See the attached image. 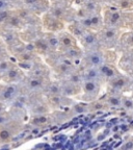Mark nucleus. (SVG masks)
<instances>
[{"label": "nucleus", "instance_id": "nucleus-1", "mask_svg": "<svg viewBox=\"0 0 133 150\" xmlns=\"http://www.w3.org/2000/svg\"><path fill=\"white\" fill-rule=\"evenodd\" d=\"M43 23L47 30L49 33H61L63 29V22L61 19L54 18L50 14L47 13L43 19Z\"/></svg>", "mask_w": 133, "mask_h": 150}, {"label": "nucleus", "instance_id": "nucleus-2", "mask_svg": "<svg viewBox=\"0 0 133 150\" xmlns=\"http://www.w3.org/2000/svg\"><path fill=\"white\" fill-rule=\"evenodd\" d=\"M81 88L89 98H95L100 92V80L83 79L81 82Z\"/></svg>", "mask_w": 133, "mask_h": 150}, {"label": "nucleus", "instance_id": "nucleus-3", "mask_svg": "<svg viewBox=\"0 0 133 150\" xmlns=\"http://www.w3.org/2000/svg\"><path fill=\"white\" fill-rule=\"evenodd\" d=\"M84 63L87 65L85 68H89V67H96V68H98L99 66H101L104 63V56L99 51H91L85 56Z\"/></svg>", "mask_w": 133, "mask_h": 150}, {"label": "nucleus", "instance_id": "nucleus-4", "mask_svg": "<svg viewBox=\"0 0 133 150\" xmlns=\"http://www.w3.org/2000/svg\"><path fill=\"white\" fill-rule=\"evenodd\" d=\"M58 35L59 40V48H63V50L71 48V47L77 46V42L76 39L73 35L70 33H65V31H61Z\"/></svg>", "mask_w": 133, "mask_h": 150}, {"label": "nucleus", "instance_id": "nucleus-5", "mask_svg": "<svg viewBox=\"0 0 133 150\" xmlns=\"http://www.w3.org/2000/svg\"><path fill=\"white\" fill-rule=\"evenodd\" d=\"M18 87L15 83H9L0 91V99L2 101H12L18 95Z\"/></svg>", "mask_w": 133, "mask_h": 150}, {"label": "nucleus", "instance_id": "nucleus-6", "mask_svg": "<svg viewBox=\"0 0 133 150\" xmlns=\"http://www.w3.org/2000/svg\"><path fill=\"white\" fill-rule=\"evenodd\" d=\"M81 43L85 48L87 49H91L94 47H96V45L98 44L99 40L97 35L94 33H89V31H85L83 35L80 37Z\"/></svg>", "mask_w": 133, "mask_h": 150}, {"label": "nucleus", "instance_id": "nucleus-7", "mask_svg": "<svg viewBox=\"0 0 133 150\" xmlns=\"http://www.w3.org/2000/svg\"><path fill=\"white\" fill-rule=\"evenodd\" d=\"M118 35H119V31H118L117 27H107L102 30L101 41L105 43L115 42L118 39Z\"/></svg>", "mask_w": 133, "mask_h": 150}, {"label": "nucleus", "instance_id": "nucleus-8", "mask_svg": "<svg viewBox=\"0 0 133 150\" xmlns=\"http://www.w3.org/2000/svg\"><path fill=\"white\" fill-rule=\"evenodd\" d=\"M21 72H20V68L17 67H12L7 72H5L2 75V78L7 82V83H15V82L19 81L21 78Z\"/></svg>", "mask_w": 133, "mask_h": 150}, {"label": "nucleus", "instance_id": "nucleus-9", "mask_svg": "<svg viewBox=\"0 0 133 150\" xmlns=\"http://www.w3.org/2000/svg\"><path fill=\"white\" fill-rule=\"evenodd\" d=\"M123 20V16L122 13L118 9L115 11H110L106 14V22L109 25V27H118V25H120V23Z\"/></svg>", "mask_w": 133, "mask_h": 150}, {"label": "nucleus", "instance_id": "nucleus-10", "mask_svg": "<svg viewBox=\"0 0 133 150\" xmlns=\"http://www.w3.org/2000/svg\"><path fill=\"white\" fill-rule=\"evenodd\" d=\"M98 69H99V72H100V74H101V77H105L109 80L112 79L113 77H115V76L118 75L117 70L115 69V67L109 65V64L103 63L101 66H99Z\"/></svg>", "mask_w": 133, "mask_h": 150}, {"label": "nucleus", "instance_id": "nucleus-11", "mask_svg": "<svg viewBox=\"0 0 133 150\" xmlns=\"http://www.w3.org/2000/svg\"><path fill=\"white\" fill-rule=\"evenodd\" d=\"M5 24L8 26L9 29H20L24 25V21L17 15V13L15 14V13L12 12L11 16L8 17V19L5 22Z\"/></svg>", "mask_w": 133, "mask_h": 150}, {"label": "nucleus", "instance_id": "nucleus-12", "mask_svg": "<svg viewBox=\"0 0 133 150\" xmlns=\"http://www.w3.org/2000/svg\"><path fill=\"white\" fill-rule=\"evenodd\" d=\"M80 84H74L68 82V83L61 86V95L65 97H70V96H74L79 92L80 90Z\"/></svg>", "mask_w": 133, "mask_h": 150}, {"label": "nucleus", "instance_id": "nucleus-13", "mask_svg": "<svg viewBox=\"0 0 133 150\" xmlns=\"http://www.w3.org/2000/svg\"><path fill=\"white\" fill-rule=\"evenodd\" d=\"M24 4L28 7V9H35V8H41L45 9L49 7V2L47 0H23Z\"/></svg>", "mask_w": 133, "mask_h": 150}, {"label": "nucleus", "instance_id": "nucleus-14", "mask_svg": "<svg viewBox=\"0 0 133 150\" xmlns=\"http://www.w3.org/2000/svg\"><path fill=\"white\" fill-rule=\"evenodd\" d=\"M45 40L47 41L48 45H49V48L51 51L53 50H57L59 48V40H58V35H55V33H48L45 35Z\"/></svg>", "mask_w": 133, "mask_h": 150}, {"label": "nucleus", "instance_id": "nucleus-15", "mask_svg": "<svg viewBox=\"0 0 133 150\" xmlns=\"http://www.w3.org/2000/svg\"><path fill=\"white\" fill-rule=\"evenodd\" d=\"M83 79H93V80H100L101 74L99 72V69L96 67H89L85 68L83 74H82Z\"/></svg>", "mask_w": 133, "mask_h": 150}, {"label": "nucleus", "instance_id": "nucleus-16", "mask_svg": "<svg viewBox=\"0 0 133 150\" xmlns=\"http://www.w3.org/2000/svg\"><path fill=\"white\" fill-rule=\"evenodd\" d=\"M109 81H110L109 82L110 87H111V89L115 90V91H122V90L127 86L126 78L118 76V75L115 76V77L112 78V79H110Z\"/></svg>", "mask_w": 133, "mask_h": 150}, {"label": "nucleus", "instance_id": "nucleus-17", "mask_svg": "<svg viewBox=\"0 0 133 150\" xmlns=\"http://www.w3.org/2000/svg\"><path fill=\"white\" fill-rule=\"evenodd\" d=\"M33 45H34L35 51L40 52V53H47V52L51 51L45 38H39L35 41H33Z\"/></svg>", "mask_w": 133, "mask_h": 150}, {"label": "nucleus", "instance_id": "nucleus-18", "mask_svg": "<svg viewBox=\"0 0 133 150\" xmlns=\"http://www.w3.org/2000/svg\"><path fill=\"white\" fill-rule=\"evenodd\" d=\"M44 86V81H43L42 77H30L27 81V88L31 91H37V90H40Z\"/></svg>", "mask_w": 133, "mask_h": 150}, {"label": "nucleus", "instance_id": "nucleus-19", "mask_svg": "<svg viewBox=\"0 0 133 150\" xmlns=\"http://www.w3.org/2000/svg\"><path fill=\"white\" fill-rule=\"evenodd\" d=\"M65 56H67V59L75 61V59H78L81 57L82 52H81V50H80V48H78V46H74V47H71V48H68V49H65Z\"/></svg>", "mask_w": 133, "mask_h": 150}, {"label": "nucleus", "instance_id": "nucleus-20", "mask_svg": "<svg viewBox=\"0 0 133 150\" xmlns=\"http://www.w3.org/2000/svg\"><path fill=\"white\" fill-rule=\"evenodd\" d=\"M48 14L53 16L54 18L61 19H61L65 18V6H63V5H55V6L50 8Z\"/></svg>", "mask_w": 133, "mask_h": 150}, {"label": "nucleus", "instance_id": "nucleus-21", "mask_svg": "<svg viewBox=\"0 0 133 150\" xmlns=\"http://www.w3.org/2000/svg\"><path fill=\"white\" fill-rule=\"evenodd\" d=\"M70 31H71L70 33L71 35H73L74 37H81L85 33V29L78 22L77 24H73V25L70 26Z\"/></svg>", "mask_w": 133, "mask_h": 150}, {"label": "nucleus", "instance_id": "nucleus-22", "mask_svg": "<svg viewBox=\"0 0 133 150\" xmlns=\"http://www.w3.org/2000/svg\"><path fill=\"white\" fill-rule=\"evenodd\" d=\"M12 134H13V131L11 129L7 128V127L1 126V128H0V141L7 142V141L11 140Z\"/></svg>", "mask_w": 133, "mask_h": 150}, {"label": "nucleus", "instance_id": "nucleus-23", "mask_svg": "<svg viewBox=\"0 0 133 150\" xmlns=\"http://www.w3.org/2000/svg\"><path fill=\"white\" fill-rule=\"evenodd\" d=\"M106 102L112 108H118V106H122V98L117 95H110L106 99Z\"/></svg>", "mask_w": 133, "mask_h": 150}, {"label": "nucleus", "instance_id": "nucleus-24", "mask_svg": "<svg viewBox=\"0 0 133 150\" xmlns=\"http://www.w3.org/2000/svg\"><path fill=\"white\" fill-rule=\"evenodd\" d=\"M91 17V29H98L101 27V24H102V18L100 17V15L97 13V14L89 15Z\"/></svg>", "mask_w": 133, "mask_h": 150}, {"label": "nucleus", "instance_id": "nucleus-25", "mask_svg": "<svg viewBox=\"0 0 133 150\" xmlns=\"http://www.w3.org/2000/svg\"><path fill=\"white\" fill-rule=\"evenodd\" d=\"M14 67V64L12 62H9L8 59H2L0 61V76H2L5 72L9 70V69Z\"/></svg>", "mask_w": 133, "mask_h": 150}, {"label": "nucleus", "instance_id": "nucleus-26", "mask_svg": "<svg viewBox=\"0 0 133 150\" xmlns=\"http://www.w3.org/2000/svg\"><path fill=\"white\" fill-rule=\"evenodd\" d=\"M119 7L123 11L133 9V0H120Z\"/></svg>", "mask_w": 133, "mask_h": 150}, {"label": "nucleus", "instance_id": "nucleus-27", "mask_svg": "<svg viewBox=\"0 0 133 150\" xmlns=\"http://www.w3.org/2000/svg\"><path fill=\"white\" fill-rule=\"evenodd\" d=\"M47 108H47V105L39 103V104H37V105L32 108V112H33V114H35L37 116V115H44V114H46V112H48Z\"/></svg>", "mask_w": 133, "mask_h": 150}, {"label": "nucleus", "instance_id": "nucleus-28", "mask_svg": "<svg viewBox=\"0 0 133 150\" xmlns=\"http://www.w3.org/2000/svg\"><path fill=\"white\" fill-rule=\"evenodd\" d=\"M50 95H61V86L57 83H51L48 88Z\"/></svg>", "mask_w": 133, "mask_h": 150}, {"label": "nucleus", "instance_id": "nucleus-29", "mask_svg": "<svg viewBox=\"0 0 133 150\" xmlns=\"http://www.w3.org/2000/svg\"><path fill=\"white\" fill-rule=\"evenodd\" d=\"M49 102L54 106L61 105L63 103V95H50Z\"/></svg>", "mask_w": 133, "mask_h": 150}, {"label": "nucleus", "instance_id": "nucleus-30", "mask_svg": "<svg viewBox=\"0 0 133 150\" xmlns=\"http://www.w3.org/2000/svg\"><path fill=\"white\" fill-rule=\"evenodd\" d=\"M122 106L126 110H133V100L128 97H123L122 98Z\"/></svg>", "mask_w": 133, "mask_h": 150}, {"label": "nucleus", "instance_id": "nucleus-31", "mask_svg": "<svg viewBox=\"0 0 133 150\" xmlns=\"http://www.w3.org/2000/svg\"><path fill=\"white\" fill-rule=\"evenodd\" d=\"M11 14H12V12L8 9H1L0 11V24H5Z\"/></svg>", "mask_w": 133, "mask_h": 150}, {"label": "nucleus", "instance_id": "nucleus-32", "mask_svg": "<svg viewBox=\"0 0 133 150\" xmlns=\"http://www.w3.org/2000/svg\"><path fill=\"white\" fill-rule=\"evenodd\" d=\"M11 122V116L6 112H2L0 114V126H5Z\"/></svg>", "mask_w": 133, "mask_h": 150}, {"label": "nucleus", "instance_id": "nucleus-33", "mask_svg": "<svg viewBox=\"0 0 133 150\" xmlns=\"http://www.w3.org/2000/svg\"><path fill=\"white\" fill-rule=\"evenodd\" d=\"M18 67L23 70H32L33 69V63L32 62H19Z\"/></svg>", "mask_w": 133, "mask_h": 150}, {"label": "nucleus", "instance_id": "nucleus-34", "mask_svg": "<svg viewBox=\"0 0 133 150\" xmlns=\"http://www.w3.org/2000/svg\"><path fill=\"white\" fill-rule=\"evenodd\" d=\"M47 120H48V118H47L46 116L37 115V116H35L34 119H33V124L34 125H42V124H44V123H46Z\"/></svg>", "mask_w": 133, "mask_h": 150}, {"label": "nucleus", "instance_id": "nucleus-35", "mask_svg": "<svg viewBox=\"0 0 133 150\" xmlns=\"http://www.w3.org/2000/svg\"><path fill=\"white\" fill-rule=\"evenodd\" d=\"M57 68H58L61 73H69L71 71V66L67 65V64H65V63L59 64V65L57 66Z\"/></svg>", "mask_w": 133, "mask_h": 150}, {"label": "nucleus", "instance_id": "nucleus-36", "mask_svg": "<svg viewBox=\"0 0 133 150\" xmlns=\"http://www.w3.org/2000/svg\"><path fill=\"white\" fill-rule=\"evenodd\" d=\"M124 42H127L129 46H133V31L126 33L124 35Z\"/></svg>", "mask_w": 133, "mask_h": 150}, {"label": "nucleus", "instance_id": "nucleus-37", "mask_svg": "<svg viewBox=\"0 0 133 150\" xmlns=\"http://www.w3.org/2000/svg\"><path fill=\"white\" fill-rule=\"evenodd\" d=\"M121 150H133V141H128L125 145H123Z\"/></svg>", "mask_w": 133, "mask_h": 150}, {"label": "nucleus", "instance_id": "nucleus-38", "mask_svg": "<svg viewBox=\"0 0 133 150\" xmlns=\"http://www.w3.org/2000/svg\"><path fill=\"white\" fill-rule=\"evenodd\" d=\"M73 108H74V110L77 112V114H81V112H84L85 110H87V108H84V106L79 105V104H78V105H75Z\"/></svg>", "mask_w": 133, "mask_h": 150}, {"label": "nucleus", "instance_id": "nucleus-39", "mask_svg": "<svg viewBox=\"0 0 133 150\" xmlns=\"http://www.w3.org/2000/svg\"><path fill=\"white\" fill-rule=\"evenodd\" d=\"M4 55H5V49L3 48L1 45H0V61H2V59H3L4 57Z\"/></svg>", "mask_w": 133, "mask_h": 150}, {"label": "nucleus", "instance_id": "nucleus-40", "mask_svg": "<svg viewBox=\"0 0 133 150\" xmlns=\"http://www.w3.org/2000/svg\"><path fill=\"white\" fill-rule=\"evenodd\" d=\"M5 112V110H4V106L3 105H1L0 104V114H2V112Z\"/></svg>", "mask_w": 133, "mask_h": 150}, {"label": "nucleus", "instance_id": "nucleus-41", "mask_svg": "<svg viewBox=\"0 0 133 150\" xmlns=\"http://www.w3.org/2000/svg\"><path fill=\"white\" fill-rule=\"evenodd\" d=\"M83 2H87V1H91V0H82Z\"/></svg>", "mask_w": 133, "mask_h": 150}, {"label": "nucleus", "instance_id": "nucleus-42", "mask_svg": "<svg viewBox=\"0 0 133 150\" xmlns=\"http://www.w3.org/2000/svg\"><path fill=\"white\" fill-rule=\"evenodd\" d=\"M12 1H13V0H12Z\"/></svg>", "mask_w": 133, "mask_h": 150}, {"label": "nucleus", "instance_id": "nucleus-43", "mask_svg": "<svg viewBox=\"0 0 133 150\" xmlns=\"http://www.w3.org/2000/svg\"><path fill=\"white\" fill-rule=\"evenodd\" d=\"M132 31H133V30H132Z\"/></svg>", "mask_w": 133, "mask_h": 150}]
</instances>
